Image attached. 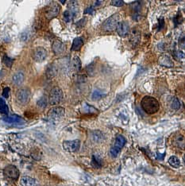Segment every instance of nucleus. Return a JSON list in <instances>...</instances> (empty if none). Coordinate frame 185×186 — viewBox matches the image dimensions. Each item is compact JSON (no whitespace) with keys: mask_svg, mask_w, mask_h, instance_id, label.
Returning a JSON list of instances; mask_svg holds the SVG:
<instances>
[{"mask_svg":"<svg viewBox=\"0 0 185 186\" xmlns=\"http://www.w3.org/2000/svg\"><path fill=\"white\" fill-rule=\"evenodd\" d=\"M3 173L9 179L17 180L19 177L20 172L16 166H14L13 165H9L4 169Z\"/></svg>","mask_w":185,"mask_h":186,"instance_id":"nucleus-9","label":"nucleus"},{"mask_svg":"<svg viewBox=\"0 0 185 186\" xmlns=\"http://www.w3.org/2000/svg\"><path fill=\"white\" fill-rule=\"evenodd\" d=\"M83 39L82 38H76L73 40V42H72V50L73 51H77L80 49V48L83 46Z\"/></svg>","mask_w":185,"mask_h":186,"instance_id":"nucleus-18","label":"nucleus"},{"mask_svg":"<svg viewBox=\"0 0 185 186\" xmlns=\"http://www.w3.org/2000/svg\"><path fill=\"white\" fill-rule=\"evenodd\" d=\"M159 64L165 67H172L173 66V62L171 60V58L165 55L160 57Z\"/></svg>","mask_w":185,"mask_h":186,"instance_id":"nucleus-15","label":"nucleus"},{"mask_svg":"<svg viewBox=\"0 0 185 186\" xmlns=\"http://www.w3.org/2000/svg\"><path fill=\"white\" fill-rule=\"evenodd\" d=\"M117 33L119 36L121 37H126L130 33V26L128 24L127 22L126 21H122L118 23V26H117Z\"/></svg>","mask_w":185,"mask_h":186,"instance_id":"nucleus-12","label":"nucleus"},{"mask_svg":"<svg viewBox=\"0 0 185 186\" xmlns=\"http://www.w3.org/2000/svg\"><path fill=\"white\" fill-rule=\"evenodd\" d=\"M80 146V140H72V141H65L63 143V148L64 150L68 152H76Z\"/></svg>","mask_w":185,"mask_h":186,"instance_id":"nucleus-10","label":"nucleus"},{"mask_svg":"<svg viewBox=\"0 0 185 186\" xmlns=\"http://www.w3.org/2000/svg\"><path fill=\"white\" fill-rule=\"evenodd\" d=\"M177 56H178L179 58H184L185 53H184L181 51H178L177 52Z\"/></svg>","mask_w":185,"mask_h":186,"instance_id":"nucleus-35","label":"nucleus"},{"mask_svg":"<svg viewBox=\"0 0 185 186\" xmlns=\"http://www.w3.org/2000/svg\"><path fill=\"white\" fill-rule=\"evenodd\" d=\"M119 22V15L118 14H115L108 18L104 21L102 23V29L104 31H113L115 29H117Z\"/></svg>","mask_w":185,"mask_h":186,"instance_id":"nucleus-2","label":"nucleus"},{"mask_svg":"<svg viewBox=\"0 0 185 186\" xmlns=\"http://www.w3.org/2000/svg\"><path fill=\"white\" fill-rule=\"evenodd\" d=\"M20 183L23 186H35L37 181L30 176H24L20 180Z\"/></svg>","mask_w":185,"mask_h":186,"instance_id":"nucleus-14","label":"nucleus"},{"mask_svg":"<svg viewBox=\"0 0 185 186\" xmlns=\"http://www.w3.org/2000/svg\"><path fill=\"white\" fill-rule=\"evenodd\" d=\"M75 14H73L69 10H65L64 12V19L66 23H70L72 20L73 19Z\"/></svg>","mask_w":185,"mask_h":186,"instance_id":"nucleus-23","label":"nucleus"},{"mask_svg":"<svg viewBox=\"0 0 185 186\" xmlns=\"http://www.w3.org/2000/svg\"><path fill=\"white\" fill-rule=\"evenodd\" d=\"M173 144L181 150H185V137L182 135H177L173 138Z\"/></svg>","mask_w":185,"mask_h":186,"instance_id":"nucleus-13","label":"nucleus"},{"mask_svg":"<svg viewBox=\"0 0 185 186\" xmlns=\"http://www.w3.org/2000/svg\"><path fill=\"white\" fill-rule=\"evenodd\" d=\"M83 112L88 113V114H93V113L97 112V109H96L94 107L90 106L87 103H83Z\"/></svg>","mask_w":185,"mask_h":186,"instance_id":"nucleus-22","label":"nucleus"},{"mask_svg":"<svg viewBox=\"0 0 185 186\" xmlns=\"http://www.w3.org/2000/svg\"><path fill=\"white\" fill-rule=\"evenodd\" d=\"M63 100V92L59 87H54L50 92L48 102L51 105H57Z\"/></svg>","mask_w":185,"mask_h":186,"instance_id":"nucleus-3","label":"nucleus"},{"mask_svg":"<svg viewBox=\"0 0 185 186\" xmlns=\"http://www.w3.org/2000/svg\"><path fill=\"white\" fill-rule=\"evenodd\" d=\"M64 116V109L62 107H55L48 111V118L51 121H58Z\"/></svg>","mask_w":185,"mask_h":186,"instance_id":"nucleus-5","label":"nucleus"},{"mask_svg":"<svg viewBox=\"0 0 185 186\" xmlns=\"http://www.w3.org/2000/svg\"><path fill=\"white\" fill-rule=\"evenodd\" d=\"M0 111L3 114L7 115L9 112V108L7 106L6 101L3 99V98H0Z\"/></svg>","mask_w":185,"mask_h":186,"instance_id":"nucleus-20","label":"nucleus"},{"mask_svg":"<svg viewBox=\"0 0 185 186\" xmlns=\"http://www.w3.org/2000/svg\"><path fill=\"white\" fill-rule=\"evenodd\" d=\"M165 26V22H164V18H161L160 19H159V30L161 29Z\"/></svg>","mask_w":185,"mask_h":186,"instance_id":"nucleus-34","label":"nucleus"},{"mask_svg":"<svg viewBox=\"0 0 185 186\" xmlns=\"http://www.w3.org/2000/svg\"><path fill=\"white\" fill-rule=\"evenodd\" d=\"M171 107L175 110H178L180 108V102L176 97H173L171 100Z\"/></svg>","mask_w":185,"mask_h":186,"instance_id":"nucleus-25","label":"nucleus"},{"mask_svg":"<svg viewBox=\"0 0 185 186\" xmlns=\"http://www.w3.org/2000/svg\"><path fill=\"white\" fill-rule=\"evenodd\" d=\"M91 165L94 168L99 169L102 165V160L101 157H99L98 155H93L92 160H91Z\"/></svg>","mask_w":185,"mask_h":186,"instance_id":"nucleus-19","label":"nucleus"},{"mask_svg":"<svg viewBox=\"0 0 185 186\" xmlns=\"http://www.w3.org/2000/svg\"><path fill=\"white\" fill-rule=\"evenodd\" d=\"M9 92H10V88H5L3 92V96L4 98H8L9 96Z\"/></svg>","mask_w":185,"mask_h":186,"instance_id":"nucleus-32","label":"nucleus"},{"mask_svg":"<svg viewBox=\"0 0 185 186\" xmlns=\"http://www.w3.org/2000/svg\"><path fill=\"white\" fill-rule=\"evenodd\" d=\"M46 104H47V100H46V98L45 97H42L40 100L38 101V106L41 108H45L46 107Z\"/></svg>","mask_w":185,"mask_h":186,"instance_id":"nucleus-27","label":"nucleus"},{"mask_svg":"<svg viewBox=\"0 0 185 186\" xmlns=\"http://www.w3.org/2000/svg\"><path fill=\"white\" fill-rule=\"evenodd\" d=\"M32 57L36 62H42L47 57V50L44 47L38 46L33 50Z\"/></svg>","mask_w":185,"mask_h":186,"instance_id":"nucleus-7","label":"nucleus"},{"mask_svg":"<svg viewBox=\"0 0 185 186\" xmlns=\"http://www.w3.org/2000/svg\"><path fill=\"white\" fill-rule=\"evenodd\" d=\"M111 4L112 6H115V7H122L124 5V2L122 0H112L111 2Z\"/></svg>","mask_w":185,"mask_h":186,"instance_id":"nucleus-29","label":"nucleus"},{"mask_svg":"<svg viewBox=\"0 0 185 186\" xmlns=\"http://www.w3.org/2000/svg\"><path fill=\"white\" fill-rule=\"evenodd\" d=\"M52 49H53V51L55 53V55L59 56V55H62L63 53H65L66 46H65V45L62 42L59 41V40H56V41L53 42Z\"/></svg>","mask_w":185,"mask_h":186,"instance_id":"nucleus-11","label":"nucleus"},{"mask_svg":"<svg viewBox=\"0 0 185 186\" xmlns=\"http://www.w3.org/2000/svg\"><path fill=\"white\" fill-rule=\"evenodd\" d=\"M103 96H104V95H103L101 92H99V91H95L92 94V100H100Z\"/></svg>","mask_w":185,"mask_h":186,"instance_id":"nucleus-28","label":"nucleus"},{"mask_svg":"<svg viewBox=\"0 0 185 186\" xmlns=\"http://www.w3.org/2000/svg\"><path fill=\"white\" fill-rule=\"evenodd\" d=\"M184 164H185V154H184Z\"/></svg>","mask_w":185,"mask_h":186,"instance_id":"nucleus-36","label":"nucleus"},{"mask_svg":"<svg viewBox=\"0 0 185 186\" xmlns=\"http://www.w3.org/2000/svg\"><path fill=\"white\" fill-rule=\"evenodd\" d=\"M87 71L89 74L90 76H93L94 72H95V66H94V63H91V64H89L87 68Z\"/></svg>","mask_w":185,"mask_h":186,"instance_id":"nucleus-30","label":"nucleus"},{"mask_svg":"<svg viewBox=\"0 0 185 186\" xmlns=\"http://www.w3.org/2000/svg\"><path fill=\"white\" fill-rule=\"evenodd\" d=\"M141 106L145 113L149 115H153L156 113L160 109V103L153 96H145L142 98L141 102Z\"/></svg>","mask_w":185,"mask_h":186,"instance_id":"nucleus-1","label":"nucleus"},{"mask_svg":"<svg viewBox=\"0 0 185 186\" xmlns=\"http://www.w3.org/2000/svg\"><path fill=\"white\" fill-rule=\"evenodd\" d=\"M179 45L180 48H185V34L180 36V38L179 39Z\"/></svg>","mask_w":185,"mask_h":186,"instance_id":"nucleus-31","label":"nucleus"},{"mask_svg":"<svg viewBox=\"0 0 185 186\" xmlns=\"http://www.w3.org/2000/svg\"><path fill=\"white\" fill-rule=\"evenodd\" d=\"M16 99L17 101L22 105H25L26 103H29V100H30L29 90L27 88H21L18 90L17 92Z\"/></svg>","mask_w":185,"mask_h":186,"instance_id":"nucleus-6","label":"nucleus"},{"mask_svg":"<svg viewBox=\"0 0 185 186\" xmlns=\"http://www.w3.org/2000/svg\"><path fill=\"white\" fill-rule=\"evenodd\" d=\"M169 163L170 164V165L174 168H179V166L180 165V161L179 160V158L175 156H172L169 157Z\"/></svg>","mask_w":185,"mask_h":186,"instance_id":"nucleus-21","label":"nucleus"},{"mask_svg":"<svg viewBox=\"0 0 185 186\" xmlns=\"http://www.w3.org/2000/svg\"><path fill=\"white\" fill-rule=\"evenodd\" d=\"M61 12V6L57 3L50 4L45 10V17L48 20L54 18Z\"/></svg>","mask_w":185,"mask_h":186,"instance_id":"nucleus-8","label":"nucleus"},{"mask_svg":"<svg viewBox=\"0 0 185 186\" xmlns=\"http://www.w3.org/2000/svg\"><path fill=\"white\" fill-rule=\"evenodd\" d=\"M3 119L4 122H7V123H19V122L23 121L21 117H19L18 116H16V115L4 117Z\"/></svg>","mask_w":185,"mask_h":186,"instance_id":"nucleus-16","label":"nucleus"},{"mask_svg":"<svg viewBox=\"0 0 185 186\" xmlns=\"http://www.w3.org/2000/svg\"><path fill=\"white\" fill-rule=\"evenodd\" d=\"M126 138L122 136V135H118L116 137L115 139V142L114 146L111 149V154L113 157H117L118 155V154L120 153L122 148L124 146V145L126 144Z\"/></svg>","mask_w":185,"mask_h":186,"instance_id":"nucleus-4","label":"nucleus"},{"mask_svg":"<svg viewBox=\"0 0 185 186\" xmlns=\"http://www.w3.org/2000/svg\"><path fill=\"white\" fill-rule=\"evenodd\" d=\"M72 66L76 71H80L81 69V61L79 57H75L72 61Z\"/></svg>","mask_w":185,"mask_h":186,"instance_id":"nucleus-24","label":"nucleus"},{"mask_svg":"<svg viewBox=\"0 0 185 186\" xmlns=\"http://www.w3.org/2000/svg\"><path fill=\"white\" fill-rule=\"evenodd\" d=\"M94 11H95V9L93 8L92 7H87L85 11H84V14H93L94 13Z\"/></svg>","mask_w":185,"mask_h":186,"instance_id":"nucleus-33","label":"nucleus"},{"mask_svg":"<svg viewBox=\"0 0 185 186\" xmlns=\"http://www.w3.org/2000/svg\"><path fill=\"white\" fill-rule=\"evenodd\" d=\"M3 63L7 66H8V67H11L12 66V64H13L14 63V60L13 59H11V58H10L9 57H7V55H5L3 57Z\"/></svg>","mask_w":185,"mask_h":186,"instance_id":"nucleus-26","label":"nucleus"},{"mask_svg":"<svg viewBox=\"0 0 185 186\" xmlns=\"http://www.w3.org/2000/svg\"><path fill=\"white\" fill-rule=\"evenodd\" d=\"M24 79H25L24 74L23 72H18L13 76L12 80H13V83L15 85H20V84H22L23 83Z\"/></svg>","mask_w":185,"mask_h":186,"instance_id":"nucleus-17","label":"nucleus"}]
</instances>
